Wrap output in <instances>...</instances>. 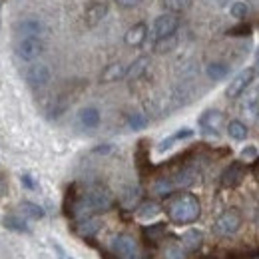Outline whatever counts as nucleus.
Instances as JSON below:
<instances>
[{"mask_svg":"<svg viewBox=\"0 0 259 259\" xmlns=\"http://www.w3.org/2000/svg\"><path fill=\"white\" fill-rule=\"evenodd\" d=\"M163 211L167 213V218L178 224V226H188L199 220L201 215V203L197 199V195L192 192H178V194L167 195L165 203H163Z\"/></svg>","mask_w":259,"mask_h":259,"instance_id":"1","label":"nucleus"},{"mask_svg":"<svg viewBox=\"0 0 259 259\" xmlns=\"http://www.w3.org/2000/svg\"><path fill=\"white\" fill-rule=\"evenodd\" d=\"M241 226H243V215H241V211L235 209V207H231V209H226L224 213L218 215V220H215V224H213V231H215V235H220V237H229V235L237 233V231L241 229Z\"/></svg>","mask_w":259,"mask_h":259,"instance_id":"2","label":"nucleus"},{"mask_svg":"<svg viewBox=\"0 0 259 259\" xmlns=\"http://www.w3.org/2000/svg\"><path fill=\"white\" fill-rule=\"evenodd\" d=\"M199 128L205 136H211V138H218L222 134L224 126H227L226 122V114L218 108H207L199 114Z\"/></svg>","mask_w":259,"mask_h":259,"instance_id":"3","label":"nucleus"},{"mask_svg":"<svg viewBox=\"0 0 259 259\" xmlns=\"http://www.w3.org/2000/svg\"><path fill=\"white\" fill-rule=\"evenodd\" d=\"M112 253L116 259H144L138 241L130 233H118L112 239Z\"/></svg>","mask_w":259,"mask_h":259,"instance_id":"4","label":"nucleus"},{"mask_svg":"<svg viewBox=\"0 0 259 259\" xmlns=\"http://www.w3.org/2000/svg\"><path fill=\"white\" fill-rule=\"evenodd\" d=\"M44 40L40 36H22L16 42V56L24 62H34L44 54Z\"/></svg>","mask_w":259,"mask_h":259,"instance_id":"5","label":"nucleus"},{"mask_svg":"<svg viewBox=\"0 0 259 259\" xmlns=\"http://www.w3.org/2000/svg\"><path fill=\"white\" fill-rule=\"evenodd\" d=\"M255 74H257V72H255V68H243V70H239V72L233 76V80L227 84L226 98L235 100V98L243 96V92L253 84Z\"/></svg>","mask_w":259,"mask_h":259,"instance_id":"6","label":"nucleus"},{"mask_svg":"<svg viewBox=\"0 0 259 259\" xmlns=\"http://www.w3.org/2000/svg\"><path fill=\"white\" fill-rule=\"evenodd\" d=\"M180 28V18L178 14H171V12H163L160 14L156 20H154V28H152V34L156 40L160 38H167V36H174Z\"/></svg>","mask_w":259,"mask_h":259,"instance_id":"7","label":"nucleus"},{"mask_svg":"<svg viewBox=\"0 0 259 259\" xmlns=\"http://www.w3.org/2000/svg\"><path fill=\"white\" fill-rule=\"evenodd\" d=\"M24 80H26V84L34 88V90H40V88H44L50 80H52V70L48 68L46 64H32L26 72H24Z\"/></svg>","mask_w":259,"mask_h":259,"instance_id":"8","label":"nucleus"},{"mask_svg":"<svg viewBox=\"0 0 259 259\" xmlns=\"http://www.w3.org/2000/svg\"><path fill=\"white\" fill-rule=\"evenodd\" d=\"M241 114L247 120H255L259 114V84H251L241 98Z\"/></svg>","mask_w":259,"mask_h":259,"instance_id":"9","label":"nucleus"},{"mask_svg":"<svg viewBox=\"0 0 259 259\" xmlns=\"http://www.w3.org/2000/svg\"><path fill=\"white\" fill-rule=\"evenodd\" d=\"M243 178H245V165H243V162H233L222 171L220 184H222V188H237L243 182Z\"/></svg>","mask_w":259,"mask_h":259,"instance_id":"10","label":"nucleus"},{"mask_svg":"<svg viewBox=\"0 0 259 259\" xmlns=\"http://www.w3.org/2000/svg\"><path fill=\"white\" fill-rule=\"evenodd\" d=\"M102 227V222L98 220L96 215H88V218H82V220H76L74 224V231L78 233V237L82 239H90L94 237Z\"/></svg>","mask_w":259,"mask_h":259,"instance_id":"11","label":"nucleus"},{"mask_svg":"<svg viewBox=\"0 0 259 259\" xmlns=\"http://www.w3.org/2000/svg\"><path fill=\"white\" fill-rule=\"evenodd\" d=\"M108 10H110V6L106 2H92V4H88L86 12H84V22L88 26H96V24H100L108 16Z\"/></svg>","mask_w":259,"mask_h":259,"instance_id":"12","label":"nucleus"},{"mask_svg":"<svg viewBox=\"0 0 259 259\" xmlns=\"http://www.w3.org/2000/svg\"><path fill=\"white\" fill-rule=\"evenodd\" d=\"M78 122L82 124V128L86 130H96L102 122V114L96 106H86L78 112Z\"/></svg>","mask_w":259,"mask_h":259,"instance_id":"13","label":"nucleus"},{"mask_svg":"<svg viewBox=\"0 0 259 259\" xmlns=\"http://www.w3.org/2000/svg\"><path fill=\"white\" fill-rule=\"evenodd\" d=\"M126 70H128V68L122 64V62H112V64H108L104 70H102V74H100V82H102V84L118 82V80L126 78Z\"/></svg>","mask_w":259,"mask_h":259,"instance_id":"14","label":"nucleus"},{"mask_svg":"<svg viewBox=\"0 0 259 259\" xmlns=\"http://www.w3.org/2000/svg\"><path fill=\"white\" fill-rule=\"evenodd\" d=\"M190 138H194V130L192 128H182L178 130L176 134H171V136H167V138H163L162 142L158 144V152L163 154V152H167V150H171L178 142H184V140H190Z\"/></svg>","mask_w":259,"mask_h":259,"instance_id":"15","label":"nucleus"},{"mask_svg":"<svg viewBox=\"0 0 259 259\" xmlns=\"http://www.w3.org/2000/svg\"><path fill=\"white\" fill-rule=\"evenodd\" d=\"M146 38H148V24L146 22H138V24H134L128 32H126L124 42L128 46H132V48H136V46H142Z\"/></svg>","mask_w":259,"mask_h":259,"instance_id":"16","label":"nucleus"},{"mask_svg":"<svg viewBox=\"0 0 259 259\" xmlns=\"http://www.w3.org/2000/svg\"><path fill=\"white\" fill-rule=\"evenodd\" d=\"M120 203L126 209H136L142 203V190L140 186H126L120 194Z\"/></svg>","mask_w":259,"mask_h":259,"instance_id":"17","label":"nucleus"},{"mask_svg":"<svg viewBox=\"0 0 259 259\" xmlns=\"http://www.w3.org/2000/svg\"><path fill=\"white\" fill-rule=\"evenodd\" d=\"M162 205L158 201H142L138 207H136V218L138 220H144V222H150V220H156L160 213H162Z\"/></svg>","mask_w":259,"mask_h":259,"instance_id":"18","label":"nucleus"},{"mask_svg":"<svg viewBox=\"0 0 259 259\" xmlns=\"http://www.w3.org/2000/svg\"><path fill=\"white\" fill-rule=\"evenodd\" d=\"M229 72H231V66L227 64V62H224V60H213V62H209V64L205 66V74L213 82L226 80L227 76H229Z\"/></svg>","mask_w":259,"mask_h":259,"instance_id":"19","label":"nucleus"},{"mask_svg":"<svg viewBox=\"0 0 259 259\" xmlns=\"http://www.w3.org/2000/svg\"><path fill=\"white\" fill-rule=\"evenodd\" d=\"M148 68H150V58H148V56H140V58H136V60L128 66V70H126V80H128V82L140 80V78L146 74Z\"/></svg>","mask_w":259,"mask_h":259,"instance_id":"20","label":"nucleus"},{"mask_svg":"<svg viewBox=\"0 0 259 259\" xmlns=\"http://www.w3.org/2000/svg\"><path fill=\"white\" fill-rule=\"evenodd\" d=\"M18 213L22 218H26V220H44V215H46V211H44L42 205H38L34 201H28V199H24V201L18 203Z\"/></svg>","mask_w":259,"mask_h":259,"instance_id":"21","label":"nucleus"},{"mask_svg":"<svg viewBox=\"0 0 259 259\" xmlns=\"http://www.w3.org/2000/svg\"><path fill=\"white\" fill-rule=\"evenodd\" d=\"M2 226L6 227V229H10V231H16V233H32V229L28 226L26 218H22V215H14V213L4 215Z\"/></svg>","mask_w":259,"mask_h":259,"instance_id":"22","label":"nucleus"},{"mask_svg":"<svg viewBox=\"0 0 259 259\" xmlns=\"http://www.w3.org/2000/svg\"><path fill=\"white\" fill-rule=\"evenodd\" d=\"M188 251H195L201 247L203 243V233L199 229H188L184 235H182V241H180Z\"/></svg>","mask_w":259,"mask_h":259,"instance_id":"23","label":"nucleus"},{"mask_svg":"<svg viewBox=\"0 0 259 259\" xmlns=\"http://www.w3.org/2000/svg\"><path fill=\"white\" fill-rule=\"evenodd\" d=\"M16 32H20L22 36H42L44 32V24L36 18H26L16 26Z\"/></svg>","mask_w":259,"mask_h":259,"instance_id":"24","label":"nucleus"},{"mask_svg":"<svg viewBox=\"0 0 259 259\" xmlns=\"http://www.w3.org/2000/svg\"><path fill=\"white\" fill-rule=\"evenodd\" d=\"M227 136L233 140V142H243V140H247V134H249V130L247 126L241 122V120H231V122H227Z\"/></svg>","mask_w":259,"mask_h":259,"instance_id":"25","label":"nucleus"},{"mask_svg":"<svg viewBox=\"0 0 259 259\" xmlns=\"http://www.w3.org/2000/svg\"><path fill=\"white\" fill-rule=\"evenodd\" d=\"M178 46V36H167V38H160L154 42V52L156 54H169L174 48Z\"/></svg>","mask_w":259,"mask_h":259,"instance_id":"26","label":"nucleus"},{"mask_svg":"<svg viewBox=\"0 0 259 259\" xmlns=\"http://www.w3.org/2000/svg\"><path fill=\"white\" fill-rule=\"evenodd\" d=\"M162 255H163V259H186V247H184L182 243L169 241V243H165Z\"/></svg>","mask_w":259,"mask_h":259,"instance_id":"27","label":"nucleus"},{"mask_svg":"<svg viewBox=\"0 0 259 259\" xmlns=\"http://www.w3.org/2000/svg\"><path fill=\"white\" fill-rule=\"evenodd\" d=\"M162 6L171 14H180L192 6V0H162Z\"/></svg>","mask_w":259,"mask_h":259,"instance_id":"28","label":"nucleus"},{"mask_svg":"<svg viewBox=\"0 0 259 259\" xmlns=\"http://www.w3.org/2000/svg\"><path fill=\"white\" fill-rule=\"evenodd\" d=\"M148 124H150V120H148V116L142 114V112H134V114H130L128 116V126H130V130H134V132L146 130L148 128Z\"/></svg>","mask_w":259,"mask_h":259,"instance_id":"29","label":"nucleus"},{"mask_svg":"<svg viewBox=\"0 0 259 259\" xmlns=\"http://www.w3.org/2000/svg\"><path fill=\"white\" fill-rule=\"evenodd\" d=\"M146 237L150 243H160L163 237H165V226L163 224H156V226H150L144 229Z\"/></svg>","mask_w":259,"mask_h":259,"instance_id":"30","label":"nucleus"},{"mask_svg":"<svg viewBox=\"0 0 259 259\" xmlns=\"http://www.w3.org/2000/svg\"><path fill=\"white\" fill-rule=\"evenodd\" d=\"M229 16L235 18V20H243V18L247 16V4L241 2V0L231 2V6H229Z\"/></svg>","mask_w":259,"mask_h":259,"instance_id":"31","label":"nucleus"},{"mask_svg":"<svg viewBox=\"0 0 259 259\" xmlns=\"http://www.w3.org/2000/svg\"><path fill=\"white\" fill-rule=\"evenodd\" d=\"M239 158H241V162H255L259 158V148L255 144H249V146H245L243 150H241V154H239Z\"/></svg>","mask_w":259,"mask_h":259,"instance_id":"32","label":"nucleus"},{"mask_svg":"<svg viewBox=\"0 0 259 259\" xmlns=\"http://www.w3.org/2000/svg\"><path fill=\"white\" fill-rule=\"evenodd\" d=\"M20 182H22V186H24L26 190H36V188H38L36 180H34L30 174H22V176H20Z\"/></svg>","mask_w":259,"mask_h":259,"instance_id":"33","label":"nucleus"},{"mask_svg":"<svg viewBox=\"0 0 259 259\" xmlns=\"http://www.w3.org/2000/svg\"><path fill=\"white\" fill-rule=\"evenodd\" d=\"M52 247H54V253H56V257H58V259H76V257H72V255L66 251L64 247H62L60 243H56V241L52 243Z\"/></svg>","mask_w":259,"mask_h":259,"instance_id":"34","label":"nucleus"},{"mask_svg":"<svg viewBox=\"0 0 259 259\" xmlns=\"http://www.w3.org/2000/svg\"><path fill=\"white\" fill-rule=\"evenodd\" d=\"M140 2H142V0H116V4H118L120 8H136Z\"/></svg>","mask_w":259,"mask_h":259,"instance_id":"35","label":"nucleus"},{"mask_svg":"<svg viewBox=\"0 0 259 259\" xmlns=\"http://www.w3.org/2000/svg\"><path fill=\"white\" fill-rule=\"evenodd\" d=\"M94 152H96V154H108V152H112V146H100Z\"/></svg>","mask_w":259,"mask_h":259,"instance_id":"36","label":"nucleus"},{"mask_svg":"<svg viewBox=\"0 0 259 259\" xmlns=\"http://www.w3.org/2000/svg\"><path fill=\"white\" fill-rule=\"evenodd\" d=\"M4 194H6V182L0 178V197H2Z\"/></svg>","mask_w":259,"mask_h":259,"instance_id":"37","label":"nucleus"},{"mask_svg":"<svg viewBox=\"0 0 259 259\" xmlns=\"http://www.w3.org/2000/svg\"><path fill=\"white\" fill-rule=\"evenodd\" d=\"M253 68H255V72L259 74V48L255 50V64H253Z\"/></svg>","mask_w":259,"mask_h":259,"instance_id":"38","label":"nucleus"},{"mask_svg":"<svg viewBox=\"0 0 259 259\" xmlns=\"http://www.w3.org/2000/svg\"><path fill=\"white\" fill-rule=\"evenodd\" d=\"M2 4H4V0H0V8H2Z\"/></svg>","mask_w":259,"mask_h":259,"instance_id":"39","label":"nucleus"},{"mask_svg":"<svg viewBox=\"0 0 259 259\" xmlns=\"http://www.w3.org/2000/svg\"><path fill=\"white\" fill-rule=\"evenodd\" d=\"M257 226H259V209H257Z\"/></svg>","mask_w":259,"mask_h":259,"instance_id":"40","label":"nucleus"}]
</instances>
